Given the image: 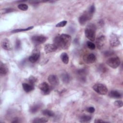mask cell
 Returning <instances> with one entry per match:
<instances>
[{
	"mask_svg": "<svg viewBox=\"0 0 123 123\" xmlns=\"http://www.w3.org/2000/svg\"><path fill=\"white\" fill-rule=\"evenodd\" d=\"M32 42L35 44H40L44 43L47 40V37L44 36H34L31 38Z\"/></svg>",
	"mask_w": 123,
	"mask_h": 123,
	"instance_id": "cell-7",
	"label": "cell"
},
{
	"mask_svg": "<svg viewBox=\"0 0 123 123\" xmlns=\"http://www.w3.org/2000/svg\"><path fill=\"white\" fill-rule=\"evenodd\" d=\"M39 88L42 93L45 95L48 94L50 92V87L46 82H43L40 84L39 86Z\"/></svg>",
	"mask_w": 123,
	"mask_h": 123,
	"instance_id": "cell-12",
	"label": "cell"
},
{
	"mask_svg": "<svg viewBox=\"0 0 123 123\" xmlns=\"http://www.w3.org/2000/svg\"><path fill=\"white\" fill-rule=\"evenodd\" d=\"M93 90L97 93L100 95H104L108 92L107 87L103 84H96L93 86Z\"/></svg>",
	"mask_w": 123,
	"mask_h": 123,
	"instance_id": "cell-2",
	"label": "cell"
},
{
	"mask_svg": "<svg viewBox=\"0 0 123 123\" xmlns=\"http://www.w3.org/2000/svg\"><path fill=\"white\" fill-rule=\"evenodd\" d=\"M110 44L112 47H117L120 45V41L116 35L111 34L110 37Z\"/></svg>",
	"mask_w": 123,
	"mask_h": 123,
	"instance_id": "cell-5",
	"label": "cell"
},
{
	"mask_svg": "<svg viewBox=\"0 0 123 123\" xmlns=\"http://www.w3.org/2000/svg\"><path fill=\"white\" fill-rule=\"evenodd\" d=\"M106 41L105 37L104 35H99L96 39V45L98 49H101L105 45Z\"/></svg>",
	"mask_w": 123,
	"mask_h": 123,
	"instance_id": "cell-8",
	"label": "cell"
},
{
	"mask_svg": "<svg viewBox=\"0 0 123 123\" xmlns=\"http://www.w3.org/2000/svg\"><path fill=\"white\" fill-rule=\"evenodd\" d=\"M67 23V21H62V22H59L56 25V27H62L64 26Z\"/></svg>",
	"mask_w": 123,
	"mask_h": 123,
	"instance_id": "cell-29",
	"label": "cell"
},
{
	"mask_svg": "<svg viewBox=\"0 0 123 123\" xmlns=\"http://www.w3.org/2000/svg\"><path fill=\"white\" fill-rule=\"evenodd\" d=\"M37 78L36 77L33 76H30V77L29 78V80H28L29 83L33 85H35V84L37 82Z\"/></svg>",
	"mask_w": 123,
	"mask_h": 123,
	"instance_id": "cell-28",
	"label": "cell"
},
{
	"mask_svg": "<svg viewBox=\"0 0 123 123\" xmlns=\"http://www.w3.org/2000/svg\"><path fill=\"white\" fill-rule=\"evenodd\" d=\"M84 61L87 63H94L96 60V57L93 53H90L89 54L85 55L83 57Z\"/></svg>",
	"mask_w": 123,
	"mask_h": 123,
	"instance_id": "cell-11",
	"label": "cell"
},
{
	"mask_svg": "<svg viewBox=\"0 0 123 123\" xmlns=\"http://www.w3.org/2000/svg\"><path fill=\"white\" fill-rule=\"evenodd\" d=\"M40 106L38 104H35L33 105L30 109V111L31 113H36L39 109Z\"/></svg>",
	"mask_w": 123,
	"mask_h": 123,
	"instance_id": "cell-23",
	"label": "cell"
},
{
	"mask_svg": "<svg viewBox=\"0 0 123 123\" xmlns=\"http://www.w3.org/2000/svg\"><path fill=\"white\" fill-rule=\"evenodd\" d=\"M18 8L22 11H26L28 9V7L25 4H20L18 5Z\"/></svg>",
	"mask_w": 123,
	"mask_h": 123,
	"instance_id": "cell-25",
	"label": "cell"
},
{
	"mask_svg": "<svg viewBox=\"0 0 123 123\" xmlns=\"http://www.w3.org/2000/svg\"><path fill=\"white\" fill-rule=\"evenodd\" d=\"M95 123H103V122H105L104 121H102L101 120H99V119H97V120H96L94 122Z\"/></svg>",
	"mask_w": 123,
	"mask_h": 123,
	"instance_id": "cell-35",
	"label": "cell"
},
{
	"mask_svg": "<svg viewBox=\"0 0 123 123\" xmlns=\"http://www.w3.org/2000/svg\"><path fill=\"white\" fill-rule=\"evenodd\" d=\"M114 104L118 108H121L123 106V102L121 100H116L114 102Z\"/></svg>",
	"mask_w": 123,
	"mask_h": 123,
	"instance_id": "cell-30",
	"label": "cell"
},
{
	"mask_svg": "<svg viewBox=\"0 0 123 123\" xmlns=\"http://www.w3.org/2000/svg\"><path fill=\"white\" fill-rule=\"evenodd\" d=\"M48 81L53 86H57L59 84V79L55 75L51 74L49 76Z\"/></svg>",
	"mask_w": 123,
	"mask_h": 123,
	"instance_id": "cell-14",
	"label": "cell"
},
{
	"mask_svg": "<svg viewBox=\"0 0 123 123\" xmlns=\"http://www.w3.org/2000/svg\"><path fill=\"white\" fill-rule=\"evenodd\" d=\"M61 59L64 64H67L69 62V56L65 52H63L61 55Z\"/></svg>",
	"mask_w": 123,
	"mask_h": 123,
	"instance_id": "cell-18",
	"label": "cell"
},
{
	"mask_svg": "<svg viewBox=\"0 0 123 123\" xmlns=\"http://www.w3.org/2000/svg\"><path fill=\"white\" fill-rule=\"evenodd\" d=\"M95 6H94V5H91V6L89 7V10H88L87 12H88L91 16H92L93 13H94V12H95Z\"/></svg>",
	"mask_w": 123,
	"mask_h": 123,
	"instance_id": "cell-27",
	"label": "cell"
},
{
	"mask_svg": "<svg viewBox=\"0 0 123 123\" xmlns=\"http://www.w3.org/2000/svg\"><path fill=\"white\" fill-rule=\"evenodd\" d=\"M95 29L93 27H88L85 31L86 37L90 41H94L95 39Z\"/></svg>",
	"mask_w": 123,
	"mask_h": 123,
	"instance_id": "cell-4",
	"label": "cell"
},
{
	"mask_svg": "<svg viewBox=\"0 0 123 123\" xmlns=\"http://www.w3.org/2000/svg\"><path fill=\"white\" fill-rule=\"evenodd\" d=\"M61 77L62 81L65 83H68L70 81V76L67 73L63 74Z\"/></svg>",
	"mask_w": 123,
	"mask_h": 123,
	"instance_id": "cell-22",
	"label": "cell"
},
{
	"mask_svg": "<svg viewBox=\"0 0 123 123\" xmlns=\"http://www.w3.org/2000/svg\"><path fill=\"white\" fill-rule=\"evenodd\" d=\"M22 87L24 91L27 93L32 91L34 89V85H33L30 83H23L22 84Z\"/></svg>",
	"mask_w": 123,
	"mask_h": 123,
	"instance_id": "cell-15",
	"label": "cell"
},
{
	"mask_svg": "<svg viewBox=\"0 0 123 123\" xmlns=\"http://www.w3.org/2000/svg\"><path fill=\"white\" fill-rule=\"evenodd\" d=\"M86 111L89 113H93L94 112L95 110V108L93 107H87L86 109Z\"/></svg>",
	"mask_w": 123,
	"mask_h": 123,
	"instance_id": "cell-31",
	"label": "cell"
},
{
	"mask_svg": "<svg viewBox=\"0 0 123 123\" xmlns=\"http://www.w3.org/2000/svg\"><path fill=\"white\" fill-rule=\"evenodd\" d=\"M104 54L108 56H109V55H111L112 54V52H111V51H106L105 53H104Z\"/></svg>",
	"mask_w": 123,
	"mask_h": 123,
	"instance_id": "cell-34",
	"label": "cell"
},
{
	"mask_svg": "<svg viewBox=\"0 0 123 123\" xmlns=\"http://www.w3.org/2000/svg\"><path fill=\"white\" fill-rule=\"evenodd\" d=\"M8 71V69L7 66L2 63H1V64L0 66V74L4 75L7 74Z\"/></svg>",
	"mask_w": 123,
	"mask_h": 123,
	"instance_id": "cell-17",
	"label": "cell"
},
{
	"mask_svg": "<svg viewBox=\"0 0 123 123\" xmlns=\"http://www.w3.org/2000/svg\"><path fill=\"white\" fill-rule=\"evenodd\" d=\"M86 45H87V47H88L89 49H92V50L94 49H95V48H96L95 45L93 43H92V42H91V41H87V42H86Z\"/></svg>",
	"mask_w": 123,
	"mask_h": 123,
	"instance_id": "cell-26",
	"label": "cell"
},
{
	"mask_svg": "<svg viewBox=\"0 0 123 123\" xmlns=\"http://www.w3.org/2000/svg\"><path fill=\"white\" fill-rule=\"evenodd\" d=\"M33 27H34L33 26H29V27H28L27 28H24V29H15V30H13L12 31V33H18V32L26 31L30 30L31 29H33Z\"/></svg>",
	"mask_w": 123,
	"mask_h": 123,
	"instance_id": "cell-21",
	"label": "cell"
},
{
	"mask_svg": "<svg viewBox=\"0 0 123 123\" xmlns=\"http://www.w3.org/2000/svg\"><path fill=\"white\" fill-rule=\"evenodd\" d=\"M1 47L2 48L6 50H11L12 49V44L8 38H4L1 41Z\"/></svg>",
	"mask_w": 123,
	"mask_h": 123,
	"instance_id": "cell-10",
	"label": "cell"
},
{
	"mask_svg": "<svg viewBox=\"0 0 123 123\" xmlns=\"http://www.w3.org/2000/svg\"><path fill=\"white\" fill-rule=\"evenodd\" d=\"M106 62L110 67L112 68H116L120 65L121 61L118 57H114L108 59Z\"/></svg>",
	"mask_w": 123,
	"mask_h": 123,
	"instance_id": "cell-3",
	"label": "cell"
},
{
	"mask_svg": "<svg viewBox=\"0 0 123 123\" xmlns=\"http://www.w3.org/2000/svg\"><path fill=\"white\" fill-rule=\"evenodd\" d=\"M57 48L58 47L54 44H48L45 46L44 50L46 53H49L55 51L57 50Z\"/></svg>",
	"mask_w": 123,
	"mask_h": 123,
	"instance_id": "cell-13",
	"label": "cell"
},
{
	"mask_svg": "<svg viewBox=\"0 0 123 123\" xmlns=\"http://www.w3.org/2000/svg\"><path fill=\"white\" fill-rule=\"evenodd\" d=\"M40 56V51L37 49H35L32 52L31 56L29 57V61L32 62L34 63L36 62L39 59Z\"/></svg>",
	"mask_w": 123,
	"mask_h": 123,
	"instance_id": "cell-6",
	"label": "cell"
},
{
	"mask_svg": "<svg viewBox=\"0 0 123 123\" xmlns=\"http://www.w3.org/2000/svg\"><path fill=\"white\" fill-rule=\"evenodd\" d=\"M20 47V41L19 40H17L16 43V49L19 48Z\"/></svg>",
	"mask_w": 123,
	"mask_h": 123,
	"instance_id": "cell-33",
	"label": "cell"
},
{
	"mask_svg": "<svg viewBox=\"0 0 123 123\" xmlns=\"http://www.w3.org/2000/svg\"><path fill=\"white\" fill-rule=\"evenodd\" d=\"M48 119H47L46 118L42 117L40 118L36 119L33 121V123H46L48 122Z\"/></svg>",
	"mask_w": 123,
	"mask_h": 123,
	"instance_id": "cell-24",
	"label": "cell"
},
{
	"mask_svg": "<svg viewBox=\"0 0 123 123\" xmlns=\"http://www.w3.org/2000/svg\"><path fill=\"white\" fill-rule=\"evenodd\" d=\"M54 44L57 47H60L62 49H67L71 43V37L65 34H62L58 35L54 38Z\"/></svg>",
	"mask_w": 123,
	"mask_h": 123,
	"instance_id": "cell-1",
	"label": "cell"
},
{
	"mask_svg": "<svg viewBox=\"0 0 123 123\" xmlns=\"http://www.w3.org/2000/svg\"><path fill=\"white\" fill-rule=\"evenodd\" d=\"M109 95L111 98H120L122 97L121 94L118 91L116 90L111 91L110 92Z\"/></svg>",
	"mask_w": 123,
	"mask_h": 123,
	"instance_id": "cell-16",
	"label": "cell"
},
{
	"mask_svg": "<svg viewBox=\"0 0 123 123\" xmlns=\"http://www.w3.org/2000/svg\"><path fill=\"white\" fill-rule=\"evenodd\" d=\"M15 10L13 9H11V8H8V9H4V13H9L10 12H12L13 11H14Z\"/></svg>",
	"mask_w": 123,
	"mask_h": 123,
	"instance_id": "cell-32",
	"label": "cell"
},
{
	"mask_svg": "<svg viewBox=\"0 0 123 123\" xmlns=\"http://www.w3.org/2000/svg\"><path fill=\"white\" fill-rule=\"evenodd\" d=\"M42 112L44 115L49 116V117H53L55 115L54 113L52 111L49 110H44L42 111Z\"/></svg>",
	"mask_w": 123,
	"mask_h": 123,
	"instance_id": "cell-20",
	"label": "cell"
},
{
	"mask_svg": "<svg viewBox=\"0 0 123 123\" xmlns=\"http://www.w3.org/2000/svg\"><path fill=\"white\" fill-rule=\"evenodd\" d=\"M91 119V117L89 115H84L82 116L80 119V122L81 123H86L89 122Z\"/></svg>",
	"mask_w": 123,
	"mask_h": 123,
	"instance_id": "cell-19",
	"label": "cell"
},
{
	"mask_svg": "<svg viewBox=\"0 0 123 123\" xmlns=\"http://www.w3.org/2000/svg\"><path fill=\"white\" fill-rule=\"evenodd\" d=\"M92 16H91L88 12H86L84 14L80 16L79 18L78 21L80 25H85L86 22L90 20L92 18Z\"/></svg>",
	"mask_w": 123,
	"mask_h": 123,
	"instance_id": "cell-9",
	"label": "cell"
}]
</instances>
